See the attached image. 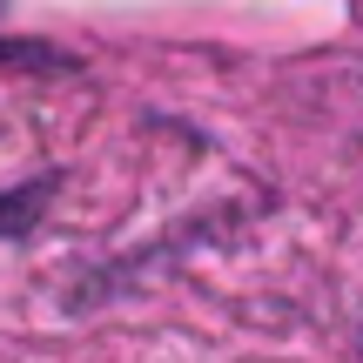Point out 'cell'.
I'll return each instance as SVG.
<instances>
[{
	"label": "cell",
	"instance_id": "obj_1",
	"mask_svg": "<svg viewBox=\"0 0 363 363\" xmlns=\"http://www.w3.org/2000/svg\"><path fill=\"white\" fill-rule=\"evenodd\" d=\"M48 189L54 182H34V189H21V195H0V235L27 229V222H34V202H48Z\"/></svg>",
	"mask_w": 363,
	"mask_h": 363
}]
</instances>
